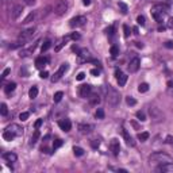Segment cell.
Instances as JSON below:
<instances>
[{"label": "cell", "mask_w": 173, "mask_h": 173, "mask_svg": "<svg viewBox=\"0 0 173 173\" xmlns=\"http://www.w3.org/2000/svg\"><path fill=\"white\" fill-rule=\"evenodd\" d=\"M106 98H107V102H108V104H111V106H118L120 102V95L119 92L116 91L114 87H111V85H108L106 88Z\"/></svg>", "instance_id": "6da1fadb"}, {"label": "cell", "mask_w": 173, "mask_h": 173, "mask_svg": "<svg viewBox=\"0 0 173 173\" xmlns=\"http://www.w3.org/2000/svg\"><path fill=\"white\" fill-rule=\"evenodd\" d=\"M149 161L154 164H164V162H172V157L162 151H155L149 157Z\"/></svg>", "instance_id": "7a4b0ae2"}, {"label": "cell", "mask_w": 173, "mask_h": 173, "mask_svg": "<svg viewBox=\"0 0 173 173\" xmlns=\"http://www.w3.org/2000/svg\"><path fill=\"white\" fill-rule=\"evenodd\" d=\"M68 8H69V4H68L66 0H57L53 7V11L57 16H62V15L66 14Z\"/></svg>", "instance_id": "3957f363"}, {"label": "cell", "mask_w": 173, "mask_h": 173, "mask_svg": "<svg viewBox=\"0 0 173 173\" xmlns=\"http://www.w3.org/2000/svg\"><path fill=\"white\" fill-rule=\"evenodd\" d=\"M35 31H37L35 27H30V28L22 31L18 37V41L19 42H22V43H24V42H27V41H30L33 37L35 35Z\"/></svg>", "instance_id": "277c9868"}, {"label": "cell", "mask_w": 173, "mask_h": 173, "mask_svg": "<svg viewBox=\"0 0 173 173\" xmlns=\"http://www.w3.org/2000/svg\"><path fill=\"white\" fill-rule=\"evenodd\" d=\"M149 114H150L151 119L154 120V122H161V120H164L165 115L162 114L160 108H157V107H150L149 108Z\"/></svg>", "instance_id": "5b68a950"}, {"label": "cell", "mask_w": 173, "mask_h": 173, "mask_svg": "<svg viewBox=\"0 0 173 173\" xmlns=\"http://www.w3.org/2000/svg\"><path fill=\"white\" fill-rule=\"evenodd\" d=\"M85 23H87V18L83 16V15H80V16L72 18L71 20H69V26H71L72 28H77V27H83Z\"/></svg>", "instance_id": "8992f818"}, {"label": "cell", "mask_w": 173, "mask_h": 173, "mask_svg": "<svg viewBox=\"0 0 173 173\" xmlns=\"http://www.w3.org/2000/svg\"><path fill=\"white\" fill-rule=\"evenodd\" d=\"M66 71H68V64H62L61 66H60V69H58V71L54 73L53 77H52V83H57V81L62 77V75H64Z\"/></svg>", "instance_id": "52a82bcc"}, {"label": "cell", "mask_w": 173, "mask_h": 173, "mask_svg": "<svg viewBox=\"0 0 173 173\" xmlns=\"http://www.w3.org/2000/svg\"><path fill=\"white\" fill-rule=\"evenodd\" d=\"M157 172H173V162H164V164H160V166H157L155 168Z\"/></svg>", "instance_id": "ba28073f"}, {"label": "cell", "mask_w": 173, "mask_h": 173, "mask_svg": "<svg viewBox=\"0 0 173 173\" xmlns=\"http://www.w3.org/2000/svg\"><path fill=\"white\" fill-rule=\"evenodd\" d=\"M139 65H141V60L138 57H134L129 64V71L131 72V73H135V72L139 69Z\"/></svg>", "instance_id": "9c48e42d"}, {"label": "cell", "mask_w": 173, "mask_h": 173, "mask_svg": "<svg viewBox=\"0 0 173 173\" xmlns=\"http://www.w3.org/2000/svg\"><path fill=\"white\" fill-rule=\"evenodd\" d=\"M115 76H116V80H118L119 87H123V85L126 84V81H127V76L124 75V73H122L120 69H116L115 71Z\"/></svg>", "instance_id": "30bf717a"}, {"label": "cell", "mask_w": 173, "mask_h": 173, "mask_svg": "<svg viewBox=\"0 0 173 173\" xmlns=\"http://www.w3.org/2000/svg\"><path fill=\"white\" fill-rule=\"evenodd\" d=\"M91 91H92V88H91V85L88 84H85V85H81L80 89H79V93H80V96L81 98H89V95H91Z\"/></svg>", "instance_id": "8fae6325"}, {"label": "cell", "mask_w": 173, "mask_h": 173, "mask_svg": "<svg viewBox=\"0 0 173 173\" xmlns=\"http://www.w3.org/2000/svg\"><path fill=\"white\" fill-rule=\"evenodd\" d=\"M58 126H60V129L64 130V131H71L72 129V123L69 119H61L60 122H58Z\"/></svg>", "instance_id": "7c38bea8"}, {"label": "cell", "mask_w": 173, "mask_h": 173, "mask_svg": "<svg viewBox=\"0 0 173 173\" xmlns=\"http://www.w3.org/2000/svg\"><path fill=\"white\" fill-rule=\"evenodd\" d=\"M153 11H155V12H160V14H166L169 11V5L168 4H164V3L154 4V5H153Z\"/></svg>", "instance_id": "4fadbf2b"}, {"label": "cell", "mask_w": 173, "mask_h": 173, "mask_svg": "<svg viewBox=\"0 0 173 173\" xmlns=\"http://www.w3.org/2000/svg\"><path fill=\"white\" fill-rule=\"evenodd\" d=\"M79 130H80L81 134H89V133H92L93 126L92 124H87V123H80L79 124Z\"/></svg>", "instance_id": "5bb4252c"}, {"label": "cell", "mask_w": 173, "mask_h": 173, "mask_svg": "<svg viewBox=\"0 0 173 173\" xmlns=\"http://www.w3.org/2000/svg\"><path fill=\"white\" fill-rule=\"evenodd\" d=\"M5 130H9V131H12L16 137H19V135H22L23 134V129L19 126V124H11V126H8Z\"/></svg>", "instance_id": "9a60e30c"}, {"label": "cell", "mask_w": 173, "mask_h": 173, "mask_svg": "<svg viewBox=\"0 0 173 173\" xmlns=\"http://www.w3.org/2000/svg\"><path fill=\"white\" fill-rule=\"evenodd\" d=\"M110 147H111V151L114 153V155H118L120 151V145L118 139H112L111 143H110Z\"/></svg>", "instance_id": "2e32d148"}, {"label": "cell", "mask_w": 173, "mask_h": 173, "mask_svg": "<svg viewBox=\"0 0 173 173\" xmlns=\"http://www.w3.org/2000/svg\"><path fill=\"white\" fill-rule=\"evenodd\" d=\"M122 135H123V138H124V141H126V143L129 145V146H134L135 145V142H134V139H133V137L130 135L127 131L124 129H122Z\"/></svg>", "instance_id": "e0dca14e"}, {"label": "cell", "mask_w": 173, "mask_h": 173, "mask_svg": "<svg viewBox=\"0 0 173 173\" xmlns=\"http://www.w3.org/2000/svg\"><path fill=\"white\" fill-rule=\"evenodd\" d=\"M47 61H49V58L47 57H38L35 60V66L38 68V69H42V68L47 64Z\"/></svg>", "instance_id": "ac0fdd59"}, {"label": "cell", "mask_w": 173, "mask_h": 173, "mask_svg": "<svg viewBox=\"0 0 173 173\" xmlns=\"http://www.w3.org/2000/svg\"><path fill=\"white\" fill-rule=\"evenodd\" d=\"M22 12H23V7L20 4H18V5H15L12 8V19H18L20 15H22Z\"/></svg>", "instance_id": "d6986e66"}, {"label": "cell", "mask_w": 173, "mask_h": 173, "mask_svg": "<svg viewBox=\"0 0 173 173\" xmlns=\"http://www.w3.org/2000/svg\"><path fill=\"white\" fill-rule=\"evenodd\" d=\"M3 158L7 160L8 162H15L18 157H16V154H14V153H4V154H3Z\"/></svg>", "instance_id": "ffe728a7"}, {"label": "cell", "mask_w": 173, "mask_h": 173, "mask_svg": "<svg viewBox=\"0 0 173 173\" xmlns=\"http://www.w3.org/2000/svg\"><path fill=\"white\" fill-rule=\"evenodd\" d=\"M15 137H16V135H15L12 131H9V130H5L4 133H3V138H4L5 141H12Z\"/></svg>", "instance_id": "44dd1931"}, {"label": "cell", "mask_w": 173, "mask_h": 173, "mask_svg": "<svg viewBox=\"0 0 173 173\" xmlns=\"http://www.w3.org/2000/svg\"><path fill=\"white\" fill-rule=\"evenodd\" d=\"M15 88H16V84H15V83H9V84L5 85L4 91H5V93H11L12 91H15Z\"/></svg>", "instance_id": "7402d4cb"}, {"label": "cell", "mask_w": 173, "mask_h": 173, "mask_svg": "<svg viewBox=\"0 0 173 173\" xmlns=\"http://www.w3.org/2000/svg\"><path fill=\"white\" fill-rule=\"evenodd\" d=\"M34 19H35V12H30V14H28V15L26 16V19L23 20V23H24V24H27V23L33 22Z\"/></svg>", "instance_id": "603a6c76"}, {"label": "cell", "mask_w": 173, "mask_h": 173, "mask_svg": "<svg viewBox=\"0 0 173 173\" xmlns=\"http://www.w3.org/2000/svg\"><path fill=\"white\" fill-rule=\"evenodd\" d=\"M38 138H39V131H38V129H37L35 133H34V135H33L31 139H30V145H35L37 141H38Z\"/></svg>", "instance_id": "cb8c5ba5"}, {"label": "cell", "mask_w": 173, "mask_h": 173, "mask_svg": "<svg viewBox=\"0 0 173 173\" xmlns=\"http://www.w3.org/2000/svg\"><path fill=\"white\" fill-rule=\"evenodd\" d=\"M37 95H38V88H37V87H33V88L28 91V96H30V99H35Z\"/></svg>", "instance_id": "d4e9b609"}, {"label": "cell", "mask_w": 173, "mask_h": 173, "mask_svg": "<svg viewBox=\"0 0 173 173\" xmlns=\"http://www.w3.org/2000/svg\"><path fill=\"white\" fill-rule=\"evenodd\" d=\"M73 153H75V155H77V157H81V155H84V149H81V147H79V146H75L73 147Z\"/></svg>", "instance_id": "484cf974"}, {"label": "cell", "mask_w": 173, "mask_h": 173, "mask_svg": "<svg viewBox=\"0 0 173 173\" xmlns=\"http://www.w3.org/2000/svg\"><path fill=\"white\" fill-rule=\"evenodd\" d=\"M62 96H64V93H62L61 91H58V92H56V93H54V98H53L54 103H60V102H61Z\"/></svg>", "instance_id": "4316f807"}, {"label": "cell", "mask_w": 173, "mask_h": 173, "mask_svg": "<svg viewBox=\"0 0 173 173\" xmlns=\"http://www.w3.org/2000/svg\"><path fill=\"white\" fill-rule=\"evenodd\" d=\"M0 114L3 116H5L8 114V108H7V104H5V103H1V106H0Z\"/></svg>", "instance_id": "83f0119b"}, {"label": "cell", "mask_w": 173, "mask_h": 173, "mask_svg": "<svg viewBox=\"0 0 173 173\" xmlns=\"http://www.w3.org/2000/svg\"><path fill=\"white\" fill-rule=\"evenodd\" d=\"M138 91H139L141 93L147 92V91H149V85H147L146 83H142V84H141L139 87H138Z\"/></svg>", "instance_id": "f1b7e54d"}, {"label": "cell", "mask_w": 173, "mask_h": 173, "mask_svg": "<svg viewBox=\"0 0 173 173\" xmlns=\"http://www.w3.org/2000/svg\"><path fill=\"white\" fill-rule=\"evenodd\" d=\"M149 137H150V135H149V133H147V131L138 134V139H139V141H146V139H149Z\"/></svg>", "instance_id": "f546056e"}, {"label": "cell", "mask_w": 173, "mask_h": 173, "mask_svg": "<svg viewBox=\"0 0 173 173\" xmlns=\"http://www.w3.org/2000/svg\"><path fill=\"white\" fill-rule=\"evenodd\" d=\"M68 39H69V37H66V38H64V39H62L61 42H60V43H58L57 46H56V49H54V50H56V52H60L62 46H64V45L66 43V41H68Z\"/></svg>", "instance_id": "4dcf8cb0"}, {"label": "cell", "mask_w": 173, "mask_h": 173, "mask_svg": "<svg viewBox=\"0 0 173 173\" xmlns=\"http://www.w3.org/2000/svg\"><path fill=\"white\" fill-rule=\"evenodd\" d=\"M110 53H111L112 57H116V56L119 54V47H118V46H111V49H110Z\"/></svg>", "instance_id": "1f68e13d"}, {"label": "cell", "mask_w": 173, "mask_h": 173, "mask_svg": "<svg viewBox=\"0 0 173 173\" xmlns=\"http://www.w3.org/2000/svg\"><path fill=\"white\" fill-rule=\"evenodd\" d=\"M50 46H52V42H50V41H46V42H43L42 47H41L42 53H43V52H46V50H49V49H50Z\"/></svg>", "instance_id": "d6a6232c"}, {"label": "cell", "mask_w": 173, "mask_h": 173, "mask_svg": "<svg viewBox=\"0 0 173 173\" xmlns=\"http://www.w3.org/2000/svg\"><path fill=\"white\" fill-rule=\"evenodd\" d=\"M62 143H64V141H62V139H56V141L53 142V150L58 149V147H61Z\"/></svg>", "instance_id": "836d02e7"}, {"label": "cell", "mask_w": 173, "mask_h": 173, "mask_svg": "<svg viewBox=\"0 0 173 173\" xmlns=\"http://www.w3.org/2000/svg\"><path fill=\"white\" fill-rule=\"evenodd\" d=\"M89 102H91V104H99V103H100V98H99V95H93L92 98L89 99Z\"/></svg>", "instance_id": "e575fe53"}, {"label": "cell", "mask_w": 173, "mask_h": 173, "mask_svg": "<svg viewBox=\"0 0 173 173\" xmlns=\"http://www.w3.org/2000/svg\"><path fill=\"white\" fill-rule=\"evenodd\" d=\"M135 115H137V118L141 120V122H145V120H146V115H145V112L143 111H138Z\"/></svg>", "instance_id": "d590c367"}, {"label": "cell", "mask_w": 173, "mask_h": 173, "mask_svg": "<svg viewBox=\"0 0 173 173\" xmlns=\"http://www.w3.org/2000/svg\"><path fill=\"white\" fill-rule=\"evenodd\" d=\"M137 23L138 24H139V26H145V24H146V22H145V16H143V15H139V16H138L137 18Z\"/></svg>", "instance_id": "8d00e7d4"}, {"label": "cell", "mask_w": 173, "mask_h": 173, "mask_svg": "<svg viewBox=\"0 0 173 173\" xmlns=\"http://www.w3.org/2000/svg\"><path fill=\"white\" fill-rule=\"evenodd\" d=\"M96 118H98V119H104V110H103V108H98Z\"/></svg>", "instance_id": "74e56055"}, {"label": "cell", "mask_w": 173, "mask_h": 173, "mask_svg": "<svg viewBox=\"0 0 173 173\" xmlns=\"http://www.w3.org/2000/svg\"><path fill=\"white\" fill-rule=\"evenodd\" d=\"M153 18H154L155 20H157V22H162V14L153 11Z\"/></svg>", "instance_id": "f35d334b"}, {"label": "cell", "mask_w": 173, "mask_h": 173, "mask_svg": "<svg viewBox=\"0 0 173 173\" xmlns=\"http://www.w3.org/2000/svg\"><path fill=\"white\" fill-rule=\"evenodd\" d=\"M79 56L83 58H87V57H89V52L87 49H81L80 52H79Z\"/></svg>", "instance_id": "ab89813d"}, {"label": "cell", "mask_w": 173, "mask_h": 173, "mask_svg": "<svg viewBox=\"0 0 173 173\" xmlns=\"http://www.w3.org/2000/svg\"><path fill=\"white\" fill-rule=\"evenodd\" d=\"M126 103H127L129 106H135V104H137V100L134 98H131V96H129V98H126Z\"/></svg>", "instance_id": "60d3db41"}, {"label": "cell", "mask_w": 173, "mask_h": 173, "mask_svg": "<svg viewBox=\"0 0 173 173\" xmlns=\"http://www.w3.org/2000/svg\"><path fill=\"white\" fill-rule=\"evenodd\" d=\"M119 8H120V11H122V14H127V11H129L127 5L124 4V3H122V1H119Z\"/></svg>", "instance_id": "b9f144b4"}, {"label": "cell", "mask_w": 173, "mask_h": 173, "mask_svg": "<svg viewBox=\"0 0 173 173\" xmlns=\"http://www.w3.org/2000/svg\"><path fill=\"white\" fill-rule=\"evenodd\" d=\"M123 31H124V37L129 38L130 37V27L127 26V24H123Z\"/></svg>", "instance_id": "7bdbcfd3"}, {"label": "cell", "mask_w": 173, "mask_h": 173, "mask_svg": "<svg viewBox=\"0 0 173 173\" xmlns=\"http://www.w3.org/2000/svg\"><path fill=\"white\" fill-rule=\"evenodd\" d=\"M28 116H30L28 112H22V114L19 115V119H20V120H27V119H28Z\"/></svg>", "instance_id": "ee69618b"}, {"label": "cell", "mask_w": 173, "mask_h": 173, "mask_svg": "<svg viewBox=\"0 0 173 173\" xmlns=\"http://www.w3.org/2000/svg\"><path fill=\"white\" fill-rule=\"evenodd\" d=\"M9 72H11V69H9V68H7V69H4V71H3V73H1V80H4L5 77L9 75Z\"/></svg>", "instance_id": "f6af8a7d"}, {"label": "cell", "mask_w": 173, "mask_h": 173, "mask_svg": "<svg viewBox=\"0 0 173 173\" xmlns=\"http://www.w3.org/2000/svg\"><path fill=\"white\" fill-rule=\"evenodd\" d=\"M91 145H92L93 149H96V147H99V145H100V141H99V139H93L92 142H91Z\"/></svg>", "instance_id": "bcb514c9"}, {"label": "cell", "mask_w": 173, "mask_h": 173, "mask_svg": "<svg viewBox=\"0 0 173 173\" xmlns=\"http://www.w3.org/2000/svg\"><path fill=\"white\" fill-rule=\"evenodd\" d=\"M91 75H92V76H99V75H100V69H98V68L92 69V71H91Z\"/></svg>", "instance_id": "7dc6e473"}, {"label": "cell", "mask_w": 173, "mask_h": 173, "mask_svg": "<svg viewBox=\"0 0 173 173\" xmlns=\"http://www.w3.org/2000/svg\"><path fill=\"white\" fill-rule=\"evenodd\" d=\"M165 142H166V143H170V145H173V137H172V135H168V137L165 138Z\"/></svg>", "instance_id": "c3c4849f"}, {"label": "cell", "mask_w": 173, "mask_h": 173, "mask_svg": "<svg viewBox=\"0 0 173 173\" xmlns=\"http://www.w3.org/2000/svg\"><path fill=\"white\" fill-rule=\"evenodd\" d=\"M106 33L108 34V35H114V27L110 26V27H108V28L106 30Z\"/></svg>", "instance_id": "681fc988"}, {"label": "cell", "mask_w": 173, "mask_h": 173, "mask_svg": "<svg viewBox=\"0 0 173 173\" xmlns=\"http://www.w3.org/2000/svg\"><path fill=\"white\" fill-rule=\"evenodd\" d=\"M41 79H47V77H49V72H46V71H45V72H41Z\"/></svg>", "instance_id": "f907efd6"}, {"label": "cell", "mask_w": 173, "mask_h": 173, "mask_svg": "<svg viewBox=\"0 0 173 173\" xmlns=\"http://www.w3.org/2000/svg\"><path fill=\"white\" fill-rule=\"evenodd\" d=\"M71 38H72V39H75V41L80 39V34H77V33H73V34L71 35Z\"/></svg>", "instance_id": "816d5d0a"}, {"label": "cell", "mask_w": 173, "mask_h": 173, "mask_svg": "<svg viewBox=\"0 0 173 173\" xmlns=\"http://www.w3.org/2000/svg\"><path fill=\"white\" fill-rule=\"evenodd\" d=\"M84 77H85V73H83V72H81V73H79V75H77V77H76V79H77L79 81H81V80H84Z\"/></svg>", "instance_id": "f5cc1de1"}, {"label": "cell", "mask_w": 173, "mask_h": 173, "mask_svg": "<svg viewBox=\"0 0 173 173\" xmlns=\"http://www.w3.org/2000/svg\"><path fill=\"white\" fill-rule=\"evenodd\" d=\"M165 47H168V49H173V42H172V41L165 42Z\"/></svg>", "instance_id": "db71d44e"}, {"label": "cell", "mask_w": 173, "mask_h": 173, "mask_svg": "<svg viewBox=\"0 0 173 173\" xmlns=\"http://www.w3.org/2000/svg\"><path fill=\"white\" fill-rule=\"evenodd\" d=\"M41 124H42V119H38V120L35 122V124H34V126H35V129H39Z\"/></svg>", "instance_id": "11a10c76"}, {"label": "cell", "mask_w": 173, "mask_h": 173, "mask_svg": "<svg viewBox=\"0 0 173 173\" xmlns=\"http://www.w3.org/2000/svg\"><path fill=\"white\" fill-rule=\"evenodd\" d=\"M168 27H170V28H173V18L169 19V22H168Z\"/></svg>", "instance_id": "9f6ffc18"}, {"label": "cell", "mask_w": 173, "mask_h": 173, "mask_svg": "<svg viewBox=\"0 0 173 173\" xmlns=\"http://www.w3.org/2000/svg\"><path fill=\"white\" fill-rule=\"evenodd\" d=\"M168 88L169 89H173V80H169L168 81Z\"/></svg>", "instance_id": "6f0895ef"}, {"label": "cell", "mask_w": 173, "mask_h": 173, "mask_svg": "<svg viewBox=\"0 0 173 173\" xmlns=\"http://www.w3.org/2000/svg\"><path fill=\"white\" fill-rule=\"evenodd\" d=\"M135 45H137V47H139V49H142V47H143L142 42H135Z\"/></svg>", "instance_id": "680465c9"}, {"label": "cell", "mask_w": 173, "mask_h": 173, "mask_svg": "<svg viewBox=\"0 0 173 173\" xmlns=\"http://www.w3.org/2000/svg\"><path fill=\"white\" fill-rule=\"evenodd\" d=\"M83 4H84V5H89V4H91V0H83Z\"/></svg>", "instance_id": "91938a15"}, {"label": "cell", "mask_w": 173, "mask_h": 173, "mask_svg": "<svg viewBox=\"0 0 173 173\" xmlns=\"http://www.w3.org/2000/svg\"><path fill=\"white\" fill-rule=\"evenodd\" d=\"M26 3H27V4H34V3H35V0H26Z\"/></svg>", "instance_id": "94428289"}, {"label": "cell", "mask_w": 173, "mask_h": 173, "mask_svg": "<svg viewBox=\"0 0 173 173\" xmlns=\"http://www.w3.org/2000/svg\"><path fill=\"white\" fill-rule=\"evenodd\" d=\"M42 151H45V153H49V149H47V147H42Z\"/></svg>", "instance_id": "6125c7cd"}, {"label": "cell", "mask_w": 173, "mask_h": 173, "mask_svg": "<svg viewBox=\"0 0 173 173\" xmlns=\"http://www.w3.org/2000/svg\"><path fill=\"white\" fill-rule=\"evenodd\" d=\"M133 31H134V34H138V27H134Z\"/></svg>", "instance_id": "be15d7a7"}, {"label": "cell", "mask_w": 173, "mask_h": 173, "mask_svg": "<svg viewBox=\"0 0 173 173\" xmlns=\"http://www.w3.org/2000/svg\"><path fill=\"white\" fill-rule=\"evenodd\" d=\"M169 1H170V3H173V0H169Z\"/></svg>", "instance_id": "e7e4bbea"}, {"label": "cell", "mask_w": 173, "mask_h": 173, "mask_svg": "<svg viewBox=\"0 0 173 173\" xmlns=\"http://www.w3.org/2000/svg\"><path fill=\"white\" fill-rule=\"evenodd\" d=\"M4 1H7V0H4Z\"/></svg>", "instance_id": "03108f58"}]
</instances>
